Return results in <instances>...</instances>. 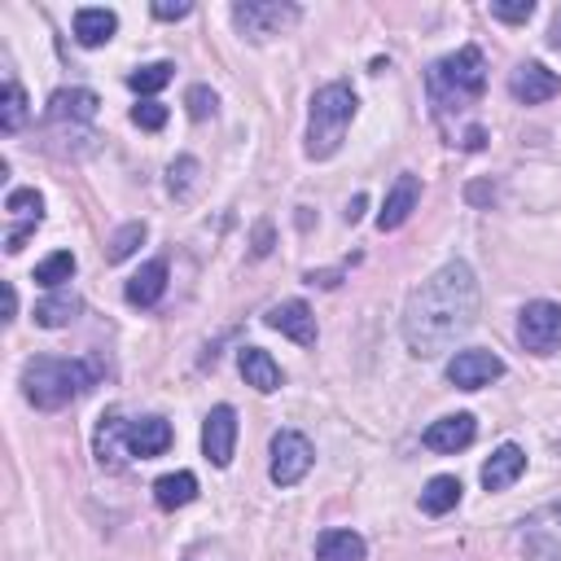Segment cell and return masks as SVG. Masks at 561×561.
Listing matches in <instances>:
<instances>
[{"mask_svg":"<svg viewBox=\"0 0 561 561\" xmlns=\"http://www.w3.org/2000/svg\"><path fill=\"white\" fill-rule=\"evenodd\" d=\"M508 92L517 105H539V101H552L561 92V79L543 66V61H522L513 75H508Z\"/></svg>","mask_w":561,"mask_h":561,"instance_id":"obj_10","label":"cell"},{"mask_svg":"<svg viewBox=\"0 0 561 561\" xmlns=\"http://www.w3.org/2000/svg\"><path fill=\"white\" fill-rule=\"evenodd\" d=\"M92 447H96V465L118 473L123 469V451H127V421L118 412H105L101 425H96V443Z\"/></svg>","mask_w":561,"mask_h":561,"instance_id":"obj_17","label":"cell"},{"mask_svg":"<svg viewBox=\"0 0 561 561\" xmlns=\"http://www.w3.org/2000/svg\"><path fill=\"white\" fill-rule=\"evenodd\" d=\"M517 337H522V346L535 351V355L561 351V307L548 302V298L526 302L522 316H517Z\"/></svg>","mask_w":561,"mask_h":561,"instance_id":"obj_7","label":"cell"},{"mask_svg":"<svg viewBox=\"0 0 561 561\" xmlns=\"http://www.w3.org/2000/svg\"><path fill=\"white\" fill-rule=\"evenodd\" d=\"M416 202H421V180H416L412 171H403V175L390 184V193H386V202H381V210H377V228H381V232L403 228L408 215L416 210Z\"/></svg>","mask_w":561,"mask_h":561,"instance_id":"obj_12","label":"cell"},{"mask_svg":"<svg viewBox=\"0 0 561 561\" xmlns=\"http://www.w3.org/2000/svg\"><path fill=\"white\" fill-rule=\"evenodd\" d=\"M96 92H88V88H61V92H53L48 96V123L53 127H83V123H92L96 118Z\"/></svg>","mask_w":561,"mask_h":561,"instance_id":"obj_11","label":"cell"},{"mask_svg":"<svg viewBox=\"0 0 561 561\" xmlns=\"http://www.w3.org/2000/svg\"><path fill=\"white\" fill-rule=\"evenodd\" d=\"M237 368H241L245 386H254L259 394L280 390V364H276L263 346H241V351H237Z\"/></svg>","mask_w":561,"mask_h":561,"instance_id":"obj_16","label":"cell"},{"mask_svg":"<svg viewBox=\"0 0 561 561\" xmlns=\"http://www.w3.org/2000/svg\"><path fill=\"white\" fill-rule=\"evenodd\" d=\"M473 438H478V421H473L469 412L438 416V421H430L425 434H421V443H425L430 451H460V447H469Z\"/></svg>","mask_w":561,"mask_h":561,"instance_id":"obj_13","label":"cell"},{"mask_svg":"<svg viewBox=\"0 0 561 561\" xmlns=\"http://www.w3.org/2000/svg\"><path fill=\"white\" fill-rule=\"evenodd\" d=\"M26 114H31V105H26V92H22V83L18 79H4V105H0V131H18L22 123H26Z\"/></svg>","mask_w":561,"mask_h":561,"instance_id":"obj_26","label":"cell"},{"mask_svg":"<svg viewBox=\"0 0 561 561\" xmlns=\"http://www.w3.org/2000/svg\"><path fill=\"white\" fill-rule=\"evenodd\" d=\"M127 302L131 307H153L167 294V259H149L131 280H127Z\"/></svg>","mask_w":561,"mask_h":561,"instance_id":"obj_20","label":"cell"},{"mask_svg":"<svg viewBox=\"0 0 561 561\" xmlns=\"http://www.w3.org/2000/svg\"><path fill=\"white\" fill-rule=\"evenodd\" d=\"M232 22L245 39H272L280 31H289L298 22V4L289 0H245V4H232Z\"/></svg>","mask_w":561,"mask_h":561,"instance_id":"obj_5","label":"cell"},{"mask_svg":"<svg viewBox=\"0 0 561 561\" xmlns=\"http://www.w3.org/2000/svg\"><path fill=\"white\" fill-rule=\"evenodd\" d=\"M96 368L83 359H57V355H35L22 364V394L39 412H57L75 403L83 390H92Z\"/></svg>","mask_w":561,"mask_h":561,"instance_id":"obj_2","label":"cell"},{"mask_svg":"<svg viewBox=\"0 0 561 561\" xmlns=\"http://www.w3.org/2000/svg\"><path fill=\"white\" fill-rule=\"evenodd\" d=\"M131 123H136V127H145V131H162V123H167V105L149 96V101L131 105Z\"/></svg>","mask_w":561,"mask_h":561,"instance_id":"obj_32","label":"cell"},{"mask_svg":"<svg viewBox=\"0 0 561 561\" xmlns=\"http://www.w3.org/2000/svg\"><path fill=\"white\" fill-rule=\"evenodd\" d=\"M368 548L355 530H324L316 539V561H364Z\"/></svg>","mask_w":561,"mask_h":561,"instance_id":"obj_21","label":"cell"},{"mask_svg":"<svg viewBox=\"0 0 561 561\" xmlns=\"http://www.w3.org/2000/svg\"><path fill=\"white\" fill-rule=\"evenodd\" d=\"M456 504H460V478L438 473V478H430V482H425V491H421V513L443 517V513H451Z\"/></svg>","mask_w":561,"mask_h":561,"instance_id":"obj_23","label":"cell"},{"mask_svg":"<svg viewBox=\"0 0 561 561\" xmlns=\"http://www.w3.org/2000/svg\"><path fill=\"white\" fill-rule=\"evenodd\" d=\"M267 451H272L267 473H272V482H276V486H294V482H302V478H307V469H311V460H316L311 438H307V434H298V430H276Z\"/></svg>","mask_w":561,"mask_h":561,"instance_id":"obj_6","label":"cell"},{"mask_svg":"<svg viewBox=\"0 0 561 561\" xmlns=\"http://www.w3.org/2000/svg\"><path fill=\"white\" fill-rule=\"evenodd\" d=\"M188 13H193L188 0H158L153 4V18H162V22H175V18H188Z\"/></svg>","mask_w":561,"mask_h":561,"instance_id":"obj_34","label":"cell"},{"mask_svg":"<svg viewBox=\"0 0 561 561\" xmlns=\"http://www.w3.org/2000/svg\"><path fill=\"white\" fill-rule=\"evenodd\" d=\"M193 184H197V158H175L171 167H167V188H171V197H193Z\"/></svg>","mask_w":561,"mask_h":561,"instance_id":"obj_30","label":"cell"},{"mask_svg":"<svg viewBox=\"0 0 561 561\" xmlns=\"http://www.w3.org/2000/svg\"><path fill=\"white\" fill-rule=\"evenodd\" d=\"M171 447V425L162 416H140V421H127V456H162Z\"/></svg>","mask_w":561,"mask_h":561,"instance_id":"obj_15","label":"cell"},{"mask_svg":"<svg viewBox=\"0 0 561 561\" xmlns=\"http://www.w3.org/2000/svg\"><path fill=\"white\" fill-rule=\"evenodd\" d=\"M473 320H478V276L465 259H451L408 294L403 342L416 359H430L443 355L456 337H465Z\"/></svg>","mask_w":561,"mask_h":561,"instance_id":"obj_1","label":"cell"},{"mask_svg":"<svg viewBox=\"0 0 561 561\" xmlns=\"http://www.w3.org/2000/svg\"><path fill=\"white\" fill-rule=\"evenodd\" d=\"M75 276V254L70 250H57V254H48L44 263H35V280L44 285V289H57L61 280H70Z\"/></svg>","mask_w":561,"mask_h":561,"instance_id":"obj_27","label":"cell"},{"mask_svg":"<svg viewBox=\"0 0 561 561\" xmlns=\"http://www.w3.org/2000/svg\"><path fill=\"white\" fill-rule=\"evenodd\" d=\"M548 44H552V48H561V9L552 13V26H548Z\"/></svg>","mask_w":561,"mask_h":561,"instance_id":"obj_38","label":"cell"},{"mask_svg":"<svg viewBox=\"0 0 561 561\" xmlns=\"http://www.w3.org/2000/svg\"><path fill=\"white\" fill-rule=\"evenodd\" d=\"M18 316V294H13V285H4V320H13Z\"/></svg>","mask_w":561,"mask_h":561,"instance_id":"obj_37","label":"cell"},{"mask_svg":"<svg viewBox=\"0 0 561 561\" xmlns=\"http://www.w3.org/2000/svg\"><path fill=\"white\" fill-rule=\"evenodd\" d=\"M79 311H83L79 294H48V298L35 302V324H44V329H61V324H70Z\"/></svg>","mask_w":561,"mask_h":561,"instance_id":"obj_24","label":"cell"},{"mask_svg":"<svg viewBox=\"0 0 561 561\" xmlns=\"http://www.w3.org/2000/svg\"><path fill=\"white\" fill-rule=\"evenodd\" d=\"M4 210H9V215H18L22 224H39V219H44V197H39L35 188H9Z\"/></svg>","mask_w":561,"mask_h":561,"instance_id":"obj_28","label":"cell"},{"mask_svg":"<svg viewBox=\"0 0 561 561\" xmlns=\"http://www.w3.org/2000/svg\"><path fill=\"white\" fill-rule=\"evenodd\" d=\"M153 500H158V508H184V504L197 500V478H193L188 469L162 473V478L153 482Z\"/></svg>","mask_w":561,"mask_h":561,"instance_id":"obj_22","label":"cell"},{"mask_svg":"<svg viewBox=\"0 0 561 561\" xmlns=\"http://www.w3.org/2000/svg\"><path fill=\"white\" fill-rule=\"evenodd\" d=\"M171 75H175V66H171V61H149V66H140V70H131V75H127V88H131V92H140V96L149 101L158 88H167V83H171Z\"/></svg>","mask_w":561,"mask_h":561,"instance_id":"obj_25","label":"cell"},{"mask_svg":"<svg viewBox=\"0 0 561 561\" xmlns=\"http://www.w3.org/2000/svg\"><path fill=\"white\" fill-rule=\"evenodd\" d=\"M359 210H364V197H351V206H346V224H355Z\"/></svg>","mask_w":561,"mask_h":561,"instance_id":"obj_39","label":"cell"},{"mask_svg":"<svg viewBox=\"0 0 561 561\" xmlns=\"http://www.w3.org/2000/svg\"><path fill=\"white\" fill-rule=\"evenodd\" d=\"M522 469H526V451L517 443H500L491 451V460L482 465V486L486 491H504V486H513L522 478Z\"/></svg>","mask_w":561,"mask_h":561,"instance_id":"obj_18","label":"cell"},{"mask_svg":"<svg viewBox=\"0 0 561 561\" xmlns=\"http://www.w3.org/2000/svg\"><path fill=\"white\" fill-rule=\"evenodd\" d=\"M460 145H465V149H482V145H486V131H482V127L473 123V127L465 131V140H460Z\"/></svg>","mask_w":561,"mask_h":561,"instance_id":"obj_36","label":"cell"},{"mask_svg":"<svg viewBox=\"0 0 561 561\" xmlns=\"http://www.w3.org/2000/svg\"><path fill=\"white\" fill-rule=\"evenodd\" d=\"M118 31V13L114 9H75V39L83 48H101L110 44Z\"/></svg>","mask_w":561,"mask_h":561,"instance_id":"obj_19","label":"cell"},{"mask_svg":"<svg viewBox=\"0 0 561 561\" xmlns=\"http://www.w3.org/2000/svg\"><path fill=\"white\" fill-rule=\"evenodd\" d=\"M425 88H430V105H434L438 118L451 114V110L460 114V110H465L469 101H478L482 88H486V61H482V48L465 44V48L447 53L443 61H434L430 75H425Z\"/></svg>","mask_w":561,"mask_h":561,"instance_id":"obj_3","label":"cell"},{"mask_svg":"<svg viewBox=\"0 0 561 561\" xmlns=\"http://www.w3.org/2000/svg\"><path fill=\"white\" fill-rule=\"evenodd\" d=\"M232 451H237V412L228 403H215L206 412V421H202V456L215 469H228Z\"/></svg>","mask_w":561,"mask_h":561,"instance_id":"obj_9","label":"cell"},{"mask_svg":"<svg viewBox=\"0 0 561 561\" xmlns=\"http://www.w3.org/2000/svg\"><path fill=\"white\" fill-rule=\"evenodd\" d=\"M495 377H504V359H500L495 351L473 346V351H456V355L447 359V381H451L456 390H482V386H491Z\"/></svg>","mask_w":561,"mask_h":561,"instance_id":"obj_8","label":"cell"},{"mask_svg":"<svg viewBox=\"0 0 561 561\" xmlns=\"http://www.w3.org/2000/svg\"><path fill=\"white\" fill-rule=\"evenodd\" d=\"M267 324H272L276 333H285V337H294L298 346H316V316H311V307H307L302 298L276 302V307L267 311Z\"/></svg>","mask_w":561,"mask_h":561,"instance_id":"obj_14","label":"cell"},{"mask_svg":"<svg viewBox=\"0 0 561 561\" xmlns=\"http://www.w3.org/2000/svg\"><path fill=\"white\" fill-rule=\"evenodd\" d=\"M355 92L351 83H324L311 96V114H307V158H333L342 149V136L355 118Z\"/></svg>","mask_w":561,"mask_h":561,"instance_id":"obj_4","label":"cell"},{"mask_svg":"<svg viewBox=\"0 0 561 561\" xmlns=\"http://www.w3.org/2000/svg\"><path fill=\"white\" fill-rule=\"evenodd\" d=\"M184 105H188V118H193V123H206L219 101H215V92H210L206 83H193V88L184 92Z\"/></svg>","mask_w":561,"mask_h":561,"instance_id":"obj_31","label":"cell"},{"mask_svg":"<svg viewBox=\"0 0 561 561\" xmlns=\"http://www.w3.org/2000/svg\"><path fill=\"white\" fill-rule=\"evenodd\" d=\"M272 250V224H259L254 228V259H263Z\"/></svg>","mask_w":561,"mask_h":561,"instance_id":"obj_35","label":"cell"},{"mask_svg":"<svg viewBox=\"0 0 561 561\" xmlns=\"http://www.w3.org/2000/svg\"><path fill=\"white\" fill-rule=\"evenodd\" d=\"M530 13H535V4H530V0H517V4H504V0H495V4H491V18H500V22H513V26H517V22H526Z\"/></svg>","mask_w":561,"mask_h":561,"instance_id":"obj_33","label":"cell"},{"mask_svg":"<svg viewBox=\"0 0 561 561\" xmlns=\"http://www.w3.org/2000/svg\"><path fill=\"white\" fill-rule=\"evenodd\" d=\"M140 241H145V224H140V219H131V224H123V228H118V232L110 237V250H105V263H123V259H131Z\"/></svg>","mask_w":561,"mask_h":561,"instance_id":"obj_29","label":"cell"}]
</instances>
